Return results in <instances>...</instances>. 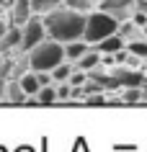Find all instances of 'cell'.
I'll list each match as a JSON object with an SVG mask.
<instances>
[{"label": "cell", "instance_id": "cell-1", "mask_svg": "<svg viewBox=\"0 0 147 152\" xmlns=\"http://www.w3.org/2000/svg\"><path fill=\"white\" fill-rule=\"evenodd\" d=\"M85 10H75V8H54L44 13V28H47L49 39L59 41V44H70V41L83 39L85 34Z\"/></svg>", "mask_w": 147, "mask_h": 152}, {"label": "cell", "instance_id": "cell-2", "mask_svg": "<svg viewBox=\"0 0 147 152\" xmlns=\"http://www.w3.org/2000/svg\"><path fill=\"white\" fill-rule=\"evenodd\" d=\"M59 62H65V44L54 39H44L29 52V67L34 72H52Z\"/></svg>", "mask_w": 147, "mask_h": 152}, {"label": "cell", "instance_id": "cell-3", "mask_svg": "<svg viewBox=\"0 0 147 152\" xmlns=\"http://www.w3.org/2000/svg\"><path fill=\"white\" fill-rule=\"evenodd\" d=\"M119 31V21L114 16H108L106 10H93L88 13V21H85V34H83V39L88 41V44H98L101 39H106L111 34Z\"/></svg>", "mask_w": 147, "mask_h": 152}, {"label": "cell", "instance_id": "cell-4", "mask_svg": "<svg viewBox=\"0 0 147 152\" xmlns=\"http://www.w3.org/2000/svg\"><path fill=\"white\" fill-rule=\"evenodd\" d=\"M47 36L44 28V18H39V13H31L29 21L23 23V39H21V52H31L36 44H41Z\"/></svg>", "mask_w": 147, "mask_h": 152}, {"label": "cell", "instance_id": "cell-5", "mask_svg": "<svg viewBox=\"0 0 147 152\" xmlns=\"http://www.w3.org/2000/svg\"><path fill=\"white\" fill-rule=\"evenodd\" d=\"M145 75L137 70H127V67H116L108 72V88H142Z\"/></svg>", "mask_w": 147, "mask_h": 152}, {"label": "cell", "instance_id": "cell-6", "mask_svg": "<svg viewBox=\"0 0 147 152\" xmlns=\"http://www.w3.org/2000/svg\"><path fill=\"white\" fill-rule=\"evenodd\" d=\"M101 10H106L108 16H114L119 23L129 21L137 10V0H101Z\"/></svg>", "mask_w": 147, "mask_h": 152}, {"label": "cell", "instance_id": "cell-7", "mask_svg": "<svg viewBox=\"0 0 147 152\" xmlns=\"http://www.w3.org/2000/svg\"><path fill=\"white\" fill-rule=\"evenodd\" d=\"M21 39H23V26L10 23L5 36L0 39V52H10V49H21Z\"/></svg>", "mask_w": 147, "mask_h": 152}, {"label": "cell", "instance_id": "cell-8", "mask_svg": "<svg viewBox=\"0 0 147 152\" xmlns=\"http://www.w3.org/2000/svg\"><path fill=\"white\" fill-rule=\"evenodd\" d=\"M119 36H121L124 41H127V44H129V41H137V39H145V34H142V26L139 23H134V21H121V23H119Z\"/></svg>", "mask_w": 147, "mask_h": 152}, {"label": "cell", "instance_id": "cell-9", "mask_svg": "<svg viewBox=\"0 0 147 152\" xmlns=\"http://www.w3.org/2000/svg\"><path fill=\"white\" fill-rule=\"evenodd\" d=\"M10 16H13V23L23 26L31 16V0H13V8H10Z\"/></svg>", "mask_w": 147, "mask_h": 152}, {"label": "cell", "instance_id": "cell-10", "mask_svg": "<svg viewBox=\"0 0 147 152\" xmlns=\"http://www.w3.org/2000/svg\"><path fill=\"white\" fill-rule=\"evenodd\" d=\"M121 47H124V39L119 36V34H111V36H106V39H101L96 44V49L101 52V54H116Z\"/></svg>", "mask_w": 147, "mask_h": 152}, {"label": "cell", "instance_id": "cell-11", "mask_svg": "<svg viewBox=\"0 0 147 152\" xmlns=\"http://www.w3.org/2000/svg\"><path fill=\"white\" fill-rule=\"evenodd\" d=\"M85 52H90V49H88V41H85V39H78V41L65 44V59H67V62H78Z\"/></svg>", "mask_w": 147, "mask_h": 152}, {"label": "cell", "instance_id": "cell-12", "mask_svg": "<svg viewBox=\"0 0 147 152\" xmlns=\"http://www.w3.org/2000/svg\"><path fill=\"white\" fill-rule=\"evenodd\" d=\"M101 59H103V57H101V52H98V49H93V52H85V54L75 62V67H78V70L90 72L93 67H98V64H101Z\"/></svg>", "mask_w": 147, "mask_h": 152}, {"label": "cell", "instance_id": "cell-13", "mask_svg": "<svg viewBox=\"0 0 147 152\" xmlns=\"http://www.w3.org/2000/svg\"><path fill=\"white\" fill-rule=\"evenodd\" d=\"M18 83H21V88H23L26 96H36V93H39V88H41L36 72H23V75L18 77Z\"/></svg>", "mask_w": 147, "mask_h": 152}, {"label": "cell", "instance_id": "cell-14", "mask_svg": "<svg viewBox=\"0 0 147 152\" xmlns=\"http://www.w3.org/2000/svg\"><path fill=\"white\" fill-rule=\"evenodd\" d=\"M5 101H10V103H23L26 101V93H23V88H21L18 80H10L5 85Z\"/></svg>", "mask_w": 147, "mask_h": 152}, {"label": "cell", "instance_id": "cell-15", "mask_svg": "<svg viewBox=\"0 0 147 152\" xmlns=\"http://www.w3.org/2000/svg\"><path fill=\"white\" fill-rule=\"evenodd\" d=\"M65 0H31V13H39V16H44V13H49V10L59 8Z\"/></svg>", "mask_w": 147, "mask_h": 152}, {"label": "cell", "instance_id": "cell-16", "mask_svg": "<svg viewBox=\"0 0 147 152\" xmlns=\"http://www.w3.org/2000/svg\"><path fill=\"white\" fill-rule=\"evenodd\" d=\"M36 98H39V103H41V106L54 103V101H57V88H52V85H41L39 93H36Z\"/></svg>", "mask_w": 147, "mask_h": 152}, {"label": "cell", "instance_id": "cell-17", "mask_svg": "<svg viewBox=\"0 0 147 152\" xmlns=\"http://www.w3.org/2000/svg\"><path fill=\"white\" fill-rule=\"evenodd\" d=\"M70 75H72V67H70V64H67V59H65V62H59L57 67L52 70V80H57V83H65L67 77H70Z\"/></svg>", "mask_w": 147, "mask_h": 152}, {"label": "cell", "instance_id": "cell-18", "mask_svg": "<svg viewBox=\"0 0 147 152\" xmlns=\"http://www.w3.org/2000/svg\"><path fill=\"white\" fill-rule=\"evenodd\" d=\"M127 49H129L132 54H137V57H142V59H147V39L129 41V44H127Z\"/></svg>", "mask_w": 147, "mask_h": 152}, {"label": "cell", "instance_id": "cell-19", "mask_svg": "<svg viewBox=\"0 0 147 152\" xmlns=\"http://www.w3.org/2000/svg\"><path fill=\"white\" fill-rule=\"evenodd\" d=\"M67 83H70L72 88H78V85H85V83H88V72H85V70H72V75L67 77Z\"/></svg>", "mask_w": 147, "mask_h": 152}, {"label": "cell", "instance_id": "cell-20", "mask_svg": "<svg viewBox=\"0 0 147 152\" xmlns=\"http://www.w3.org/2000/svg\"><path fill=\"white\" fill-rule=\"evenodd\" d=\"M96 3L98 0H65V5H70V8H75V10H90Z\"/></svg>", "mask_w": 147, "mask_h": 152}, {"label": "cell", "instance_id": "cell-21", "mask_svg": "<svg viewBox=\"0 0 147 152\" xmlns=\"http://www.w3.org/2000/svg\"><path fill=\"white\" fill-rule=\"evenodd\" d=\"M139 98H142L139 88H127V90H124V96H121V101H124V103H137Z\"/></svg>", "mask_w": 147, "mask_h": 152}, {"label": "cell", "instance_id": "cell-22", "mask_svg": "<svg viewBox=\"0 0 147 152\" xmlns=\"http://www.w3.org/2000/svg\"><path fill=\"white\" fill-rule=\"evenodd\" d=\"M57 98H62V101H67V98H72V85L70 83H59V88H57Z\"/></svg>", "mask_w": 147, "mask_h": 152}, {"label": "cell", "instance_id": "cell-23", "mask_svg": "<svg viewBox=\"0 0 147 152\" xmlns=\"http://www.w3.org/2000/svg\"><path fill=\"white\" fill-rule=\"evenodd\" d=\"M106 103V98L101 96V93H93V96H85V106H103Z\"/></svg>", "mask_w": 147, "mask_h": 152}, {"label": "cell", "instance_id": "cell-24", "mask_svg": "<svg viewBox=\"0 0 147 152\" xmlns=\"http://www.w3.org/2000/svg\"><path fill=\"white\" fill-rule=\"evenodd\" d=\"M36 77L41 85H52V72H36Z\"/></svg>", "mask_w": 147, "mask_h": 152}, {"label": "cell", "instance_id": "cell-25", "mask_svg": "<svg viewBox=\"0 0 147 152\" xmlns=\"http://www.w3.org/2000/svg\"><path fill=\"white\" fill-rule=\"evenodd\" d=\"M5 31H8V23H5V21H3V18H0V39H3V36H5Z\"/></svg>", "mask_w": 147, "mask_h": 152}, {"label": "cell", "instance_id": "cell-26", "mask_svg": "<svg viewBox=\"0 0 147 152\" xmlns=\"http://www.w3.org/2000/svg\"><path fill=\"white\" fill-rule=\"evenodd\" d=\"M142 34H145V39H147V23H145V26H142Z\"/></svg>", "mask_w": 147, "mask_h": 152}]
</instances>
